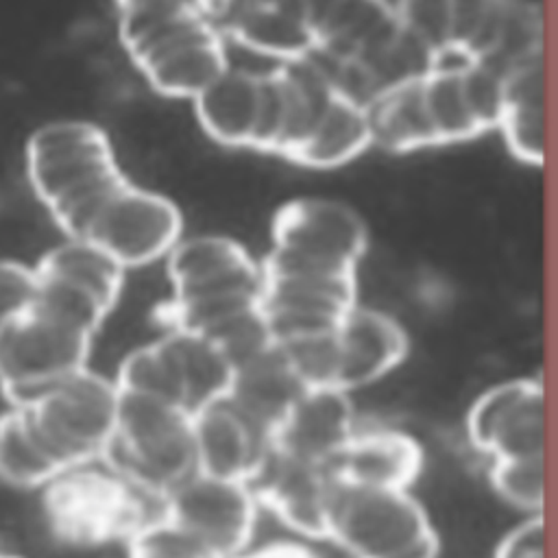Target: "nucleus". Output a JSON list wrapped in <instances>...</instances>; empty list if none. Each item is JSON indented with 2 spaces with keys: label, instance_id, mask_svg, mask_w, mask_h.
<instances>
[{
  "label": "nucleus",
  "instance_id": "obj_1",
  "mask_svg": "<svg viewBox=\"0 0 558 558\" xmlns=\"http://www.w3.org/2000/svg\"><path fill=\"white\" fill-rule=\"evenodd\" d=\"M26 177L70 242L92 246L124 268L168 257L181 242L177 205L133 183L94 122L39 126L26 144Z\"/></svg>",
  "mask_w": 558,
  "mask_h": 558
},
{
  "label": "nucleus",
  "instance_id": "obj_2",
  "mask_svg": "<svg viewBox=\"0 0 558 558\" xmlns=\"http://www.w3.org/2000/svg\"><path fill=\"white\" fill-rule=\"evenodd\" d=\"M203 131L218 144L270 153L307 168H336L371 144L362 100L314 59L270 70L229 68L194 100Z\"/></svg>",
  "mask_w": 558,
  "mask_h": 558
},
{
  "label": "nucleus",
  "instance_id": "obj_3",
  "mask_svg": "<svg viewBox=\"0 0 558 558\" xmlns=\"http://www.w3.org/2000/svg\"><path fill=\"white\" fill-rule=\"evenodd\" d=\"M170 299L159 318L166 329L198 336L233 366L272 344L264 314L262 262L233 238L192 235L170 251Z\"/></svg>",
  "mask_w": 558,
  "mask_h": 558
},
{
  "label": "nucleus",
  "instance_id": "obj_4",
  "mask_svg": "<svg viewBox=\"0 0 558 558\" xmlns=\"http://www.w3.org/2000/svg\"><path fill=\"white\" fill-rule=\"evenodd\" d=\"M499 81L466 46H440L427 70L368 98L371 140L388 153L473 140L497 126Z\"/></svg>",
  "mask_w": 558,
  "mask_h": 558
},
{
  "label": "nucleus",
  "instance_id": "obj_5",
  "mask_svg": "<svg viewBox=\"0 0 558 558\" xmlns=\"http://www.w3.org/2000/svg\"><path fill=\"white\" fill-rule=\"evenodd\" d=\"M118 386L92 368L9 405L0 414V480L46 486L61 473L102 460L118 423Z\"/></svg>",
  "mask_w": 558,
  "mask_h": 558
},
{
  "label": "nucleus",
  "instance_id": "obj_6",
  "mask_svg": "<svg viewBox=\"0 0 558 558\" xmlns=\"http://www.w3.org/2000/svg\"><path fill=\"white\" fill-rule=\"evenodd\" d=\"M116 20L126 54L163 96L194 102L231 68L205 2L129 0Z\"/></svg>",
  "mask_w": 558,
  "mask_h": 558
},
{
  "label": "nucleus",
  "instance_id": "obj_7",
  "mask_svg": "<svg viewBox=\"0 0 558 558\" xmlns=\"http://www.w3.org/2000/svg\"><path fill=\"white\" fill-rule=\"evenodd\" d=\"M366 244V225L349 205L320 196L292 198L272 218L262 275L266 283L351 281Z\"/></svg>",
  "mask_w": 558,
  "mask_h": 558
},
{
  "label": "nucleus",
  "instance_id": "obj_8",
  "mask_svg": "<svg viewBox=\"0 0 558 558\" xmlns=\"http://www.w3.org/2000/svg\"><path fill=\"white\" fill-rule=\"evenodd\" d=\"M44 517L50 532L72 547L131 543L161 517L163 499L109 469L76 466L44 486Z\"/></svg>",
  "mask_w": 558,
  "mask_h": 558
},
{
  "label": "nucleus",
  "instance_id": "obj_9",
  "mask_svg": "<svg viewBox=\"0 0 558 558\" xmlns=\"http://www.w3.org/2000/svg\"><path fill=\"white\" fill-rule=\"evenodd\" d=\"M118 423L102 460L142 490L163 499L198 471L194 416L144 392L118 388Z\"/></svg>",
  "mask_w": 558,
  "mask_h": 558
},
{
  "label": "nucleus",
  "instance_id": "obj_10",
  "mask_svg": "<svg viewBox=\"0 0 558 558\" xmlns=\"http://www.w3.org/2000/svg\"><path fill=\"white\" fill-rule=\"evenodd\" d=\"M96 331L37 292L33 305L0 333V390L9 405L89 368Z\"/></svg>",
  "mask_w": 558,
  "mask_h": 558
},
{
  "label": "nucleus",
  "instance_id": "obj_11",
  "mask_svg": "<svg viewBox=\"0 0 558 558\" xmlns=\"http://www.w3.org/2000/svg\"><path fill=\"white\" fill-rule=\"evenodd\" d=\"M281 349L307 388L349 395L399 366L410 342L392 316L357 305L333 331Z\"/></svg>",
  "mask_w": 558,
  "mask_h": 558
},
{
  "label": "nucleus",
  "instance_id": "obj_12",
  "mask_svg": "<svg viewBox=\"0 0 558 558\" xmlns=\"http://www.w3.org/2000/svg\"><path fill=\"white\" fill-rule=\"evenodd\" d=\"M233 362L211 342L166 329L163 336L131 351L113 379L120 390L163 399L194 418L227 397Z\"/></svg>",
  "mask_w": 558,
  "mask_h": 558
},
{
  "label": "nucleus",
  "instance_id": "obj_13",
  "mask_svg": "<svg viewBox=\"0 0 558 558\" xmlns=\"http://www.w3.org/2000/svg\"><path fill=\"white\" fill-rule=\"evenodd\" d=\"M329 538L355 558H438V534L408 490L336 484Z\"/></svg>",
  "mask_w": 558,
  "mask_h": 558
},
{
  "label": "nucleus",
  "instance_id": "obj_14",
  "mask_svg": "<svg viewBox=\"0 0 558 558\" xmlns=\"http://www.w3.org/2000/svg\"><path fill=\"white\" fill-rule=\"evenodd\" d=\"M161 519L214 558L248 549L257 499L248 484L194 473L163 497Z\"/></svg>",
  "mask_w": 558,
  "mask_h": 558
},
{
  "label": "nucleus",
  "instance_id": "obj_15",
  "mask_svg": "<svg viewBox=\"0 0 558 558\" xmlns=\"http://www.w3.org/2000/svg\"><path fill=\"white\" fill-rule=\"evenodd\" d=\"M466 434L490 462L541 460L545 440L543 379L519 377L482 392L466 414Z\"/></svg>",
  "mask_w": 558,
  "mask_h": 558
},
{
  "label": "nucleus",
  "instance_id": "obj_16",
  "mask_svg": "<svg viewBox=\"0 0 558 558\" xmlns=\"http://www.w3.org/2000/svg\"><path fill=\"white\" fill-rule=\"evenodd\" d=\"M33 268L37 292L94 329L116 307L126 270L109 255L70 240L50 248Z\"/></svg>",
  "mask_w": 558,
  "mask_h": 558
},
{
  "label": "nucleus",
  "instance_id": "obj_17",
  "mask_svg": "<svg viewBox=\"0 0 558 558\" xmlns=\"http://www.w3.org/2000/svg\"><path fill=\"white\" fill-rule=\"evenodd\" d=\"M257 504L266 506L294 532L310 538H329V512L336 490L327 466L288 456L270 447L248 480Z\"/></svg>",
  "mask_w": 558,
  "mask_h": 558
},
{
  "label": "nucleus",
  "instance_id": "obj_18",
  "mask_svg": "<svg viewBox=\"0 0 558 558\" xmlns=\"http://www.w3.org/2000/svg\"><path fill=\"white\" fill-rule=\"evenodd\" d=\"M225 39L277 63L316 54L312 2H205Z\"/></svg>",
  "mask_w": 558,
  "mask_h": 558
},
{
  "label": "nucleus",
  "instance_id": "obj_19",
  "mask_svg": "<svg viewBox=\"0 0 558 558\" xmlns=\"http://www.w3.org/2000/svg\"><path fill=\"white\" fill-rule=\"evenodd\" d=\"M336 484L375 490H408L423 471V447L401 429H366L327 462Z\"/></svg>",
  "mask_w": 558,
  "mask_h": 558
},
{
  "label": "nucleus",
  "instance_id": "obj_20",
  "mask_svg": "<svg viewBox=\"0 0 558 558\" xmlns=\"http://www.w3.org/2000/svg\"><path fill=\"white\" fill-rule=\"evenodd\" d=\"M196 473L244 482L255 475L272 440L251 423L227 397L194 418Z\"/></svg>",
  "mask_w": 558,
  "mask_h": 558
},
{
  "label": "nucleus",
  "instance_id": "obj_21",
  "mask_svg": "<svg viewBox=\"0 0 558 558\" xmlns=\"http://www.w3.org/2000/svg\"><path fill=\"white\" fill-rule=\"evenodd\" d=\"M305 390L288 353L272 342L235 364L227 399L272 440Z\"/></svg>",
  "mask_w": 558,
  "mask_h": 558
},
{
  "label": "nucleus",
  "instance_id": "obj_22",
  "mask_svg": "<svg viewBox=\"0 0 558 558\" xmlns=\"http://www.w3.org/2000/svg\"><path fill=\"white\" fill-rule=\"evenodd\" d=\"M355 434L353 405L347 392L307 388L272 438V447L327 466Z\"/></svg>",
  "mask_w": 558,
  "mask_h": 558
},
{
  "label": "nucleus",
  "instance_id": "obj_23",
  "mask_svg": "<svg viewBox=\"0 0 558 558\" xmlns=\"http://www.w3.org/2000/svg\"><path fill=\"white\" fill-rule=\"evenodd\" d=\"M543 50L510 65L499 81L497 129L510 155L527 166H543Z\"/></svg>",
  "mask_w": 558,
  "mask_h": 558
},
{
  "label": "nucleus",
  "instance_id": "obj_24",
  "mask_svg": "<svg viewBox=\"0 0 558 558\" xmlns=\"http://www.w3.org/2000/svg\"><path fill=\"white\" fill-rule=\"evenodd\" d=\"M488 480L495 493L532 514H541L545 499L543 482V458L541 460H512V462H490Z\"/></svg>",
  "mask_w": 558,
  "mask_h": 558
},
{
  "label": "nucleus",
  "instance_id": "obj_25",
  "mask_svg": "<svg viewBox=\"0 0 558 558\" xmlns=\"http://www.w3.org/2000/svg\"><path fill=\"white\" fill-rule=\"evenodd\" d=\"M126 547V558H214L161 517L144 527Z\"/></svg>",
  "mask_w": 558,
  "mask_h": 558
},
{
  "label": "nucleus",
  "instance_id": "obj_26",
  "mask_svg": "<svg viewBox=\"0 0 558 558\" xmlns=\"http://www.w3.org/2000/svg\"><path fill=\"white\" fill-rule=\"evenodd\" d=\"M35 296V268L13 259H0V333L33 305Z\"/></svg>",
  "mask_w": 558,
  "mask_h": 558
},
{
  "label": "nucleus",
  "instance_id": "obj_27",
  "mask_svg": "<svg viewBox=\"0 0 558 558\" xmlns=\"http://www.w3.org/2000/svg\"><path fill=\"white\" fill-rule=\"evenodd\" d=\"M543 517L532 514L499 541L493 558H543Z\"/></svg>",
  "mask_w": 558,
  "mask_h": 558
},
{
  "label": "nucleus",
  "instance_id": "obj_28",
  "mask_svg": "<svg viewBox=\"0 0 558 558\" xmlns=\"http://www.w3.org/2000/svg\"><path fill=\"white\" fill-rule=\"evenodd\" d=\"M231 558H320L312 547L296 541H275L255 549H244Z\"/></svg>",
  "mask_w": 558,
  "mask_h": 558
}]
</instances>
